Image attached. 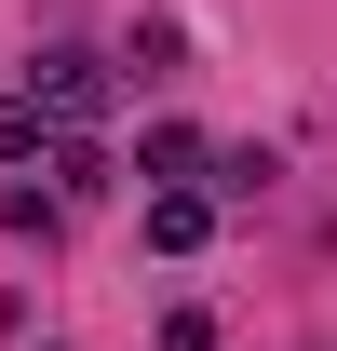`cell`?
<instances>
[{"instance_id": "1", "label": "cell", "mask_w": 337, "mask_h": 351, "mask_svg": "<svg viewBox=\"0 0 337 351\" xmlns=\"http://www.w3.org/2000/svg\"><path fill=\"white\" fill-rule=\"evenodd\" d=\"M27 108H41V122H95V108H108V68H95V54H41V68H27Z\"/></svg>"}, {"instance_id": "2", "label": "cell", "mask_w": 337, "mask_h": 351, "mask_svg": "<svg viewBox=\"0 0 337 351\" xmlns=\"http://www.w3.org/2000/svg\"><path fill=\"white\" fill-rule=\"evenodd\" d=\"M203 230H216V189H149V243L162 257H203Z\"/></svg>"}, {"instance_id": "5", "label": "cell", "mask_w": 337, "mask_h": 351, "mask_svg": "<svg viewBox=\"0 0 337 351\" xmlns=\"http://www.w3.org/2000/svg\"><path fill=\"white\" fill-rule=\"evenodd\" d=\"M162 351H216V311H162Z\"/></svg>"}, {"instance_id": "4", "label": "cell", "mask_w": 337, "mask_h": 351, "mask_svg": "<svg viewBox=\"0 0 337 351\" xmlns=\"http://www.w3.org/2000/svg\"><path fill=\"white\" fill-rule=\"evenodd\" d=\"M0 162H41V108L27 95H0Z\"/></svg>"}, {"instance_id": "3", "label": "cell", "mask_w": 337, "mask_h": 351, "mask_svg": "<svg viewBox=\"0 0 337 351\" xmlns=\"http://www.w3.org/2000/svg\"><path fill=\"white\" fill-rule=\"evenodd\" d=\"M203 162H216V149H203L189 122H162L149 149H135V176H149V189H203Z\"/></svg>"}]
</instances>
